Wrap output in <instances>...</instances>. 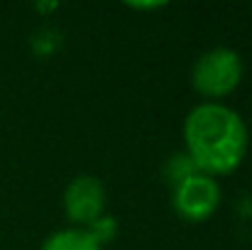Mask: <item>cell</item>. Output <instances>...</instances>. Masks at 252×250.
Wrapping results in <instances>:
<instances>
[{
    "label": "cell",
    "instance_id": "6da1fadb",
    "mask_svg": "<svg viewBox=\"0 0 252 250\" xmlns=\"http://www.w3.org/2000/svg\"><path fill=\"white\" fill-rule=\"evenodd\" d=\"M186 155L208 177L235 172L248 150V128L243 118L223 103L196 106L184 123Z\"/></svg>",
    "mask_w": 252,
    "mask_h": 250
},
{
    "label": "cell",
    "instance_id": "7a4b0ae2",
    "mask_svg": "<svg viewBox=\"0 0 252 250\" xmlns=\"http://www.w3.org/2000/svg\"><path fill=\"white\" fill-rule=\"evenodd\" d=\"M240 79H243V62L228 47H216L201 54L191 74L193 88L206 98H223L233 93Z\"/></svg>",
    "mask_w": 252,
    "mask_h": 250
},
{
    "label": "cell",
    "instance_id": "3957f363",
    "mask_svg": "<svg viewBox=\"0 0 252 250\" xmlns=\"http://www.w3.org/2000/svg\"><path fill=\"white\" fill-rule=\"evenodd\" d=\"M174 209L186 221H206L220 204V186L213 177L196 172L174 186Z\"/></svg>",
    "mask_w": 252,
    "mask_h": 250
},
{
    "label": "cell",
    "instance_id": "277c9868",
    "mask_svg": "<svg viewBox=\"0 0 252 250\" xmlns=\"http://www.w3.org/2000/svg\"><path fill=\"white\" fill-rule=\"evenodd\" d=\"M64 211L66 218L76 226L88 228L91 223H95L105 211V186L100 184V179L91 174L76 177L64 191Z\"/></svg>",
    "mask_w": 252,
    "mask_h": 250
},
{
    "label": "cell",
    "instance_id": "5b68a950",
    "mask_svg": "<svg viewBox=\"0 0 252 250\" xmlns=\"http://www.w3.org/2000/svg\"><path fill=\"white\" fill-rule=\"evenodd\" d=\"M42 250H103L84 228H66L44 241Z\"/></svg>",
    "mask_w": 252,
    "mask_h": 250
},
{
    "label": "cell",
    "instance_id": "8992f818",
    "mask_svg": "<svg viewBox=\"0 0 252 250\" xmlns=\"http://www.w3.org/2000/svg\"><path fill=\"white\" fill-rule=\"evenodd\" d=\"M196 172H198V169L193 167V162L189 160L186 152H176V155H171L169 162L164 165V174H167V179L171 181V186H176L179 181H184L186 177H191V174H196Z\"/></svg>",
    "mask_w": 252,
    "mask_h": 250
},
{
    "label": "cell",
    "instance_id": "52a82bcc",
    "mask_svg": "<svg viewBox=\"0 0 252 250\" xmlns=\"http://www.w3.org/2000/svg\"><path fill=\"white\" fill-rule=\"evenodd\" d=\"M32 49L39 54V57H47V54H54L57 49H59V44H62V37H59V32L57 30H49V27H44V30H39V32H34L32 35Z\"/></svg>",
    "mask_w": 252,
    "mask_h": 250
},
{
    "label": "cell",
    "instance_id": "ba28073f",
    "mask_svg": "<svg viewBox=\"0 0 252 250\" xmlns=\"http://www.w3.org/2000/svg\"><path fill=\"white\" fill-rule=\"evenodd\" d=\"M115 233H118V221L113 218V216H100L95 223H91L88 226V236L103 248V243H108V241H113L115 238Z\"/></svg>",
    "mask_w": 252,
    "mask_h": 250
},
{
    "label": "cell",
    "instance_id": "9c48e42d",
    "mask_svg": "<svg viewBox=\"0 0 252 250\" xmlns=\"http://www.w3.org/2000/svg\"><path fill=\"white\" fill-rule=\"evenodd\" d=\"M130 7H135V10H157V7H164L162 2H127Z\"/></svg>",
    "mask_w": 252,
    "mask_h": 250
},
{
    "label": "cell",
    "instance_id": "30bf717a",
    "mask_svg": "<svg viewBox=\"0 0 252 250\" xmlns=\"http://www.w3.org/2000/svg\"><path fill=\"white\" fill-rule=\"evenodd\" d=\"M37 10L39 12H52V10H57V2H37Z\"/></svg>",
    "mask_w": 252,
    "mask_h": 250
}]
</instances>
